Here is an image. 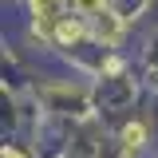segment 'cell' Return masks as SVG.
<instances>
[{
    "label": "cell",
    "mask_w": 158,
    "mask_h": 158,
    "mask_svg": "<svg viewBox=\"0 0 158 158\" xmlns=\"http://www.w3.org/2000/svg\"><path fill=\"white\" fill-rule=\"evenodd\" d=\"M32 8H36V16H44V20H59L63 0H32Z\"/></svg>",
    "instance_id": "obj_1"
},
{
    "label": "cell",
    "mask_w": 158,
    "mask_h": 158,
    "mask_svg": "<svg viewBox=\"0 0 158 158\" xmlns=\"http://www.w3.org/2000/svg\"><path fill=\"white\" fill-rule=\"evenodd\" d=\"M79 32H83V28H79L75 20H71V24H67V20H59V32H56V36L63 40V44H71V40H79Z\"/></svg>",
    "instance_id": "obj_2"
},
{
    "label": "cell",
    "mask_w": 158,
    "mask_h": 158,
    "mask_svg": "<svg viewBox=\"0 0 158 158\" xmlns=\"http://www.w3.org/2000/svg\"><path fill=\"white\" fill-rule=\"evenodd\" d=\"M142 135H146L142 127H127V131H123V138H127V146H138V142H142Z\"/></svg>",
    "instance_id": "obj_3"
},
{
    "label": "cell",
    "mask_w": 158,
    "mask_h": 158,
    "mask_svg": "<svg viewBox=\"0 0 158 158\" xmlns=\"http://www.w3.org/2000/svg\"><path fill=\"white\" fill-rule=\"evenodd\" d=\"M79 8H83V12H99V8H103V0H75Z\"/></svg>",
    "instance_id": "obj_4"
},
{
    "label": "cell",
    "mask_w": 158,
    "mask_h": 158,
    "mask_svg": "<svg viewBox=\"0 0 158 158\" xmlns=\"http://www.w3.org/2000/svg\"><path fill=\"white\" fill-rule=\"evenodd\" d=\"M4 158H20V154H16V150H4Z\"/></svg>",
    "instance_id": "obj_5"
}]
</instances>
